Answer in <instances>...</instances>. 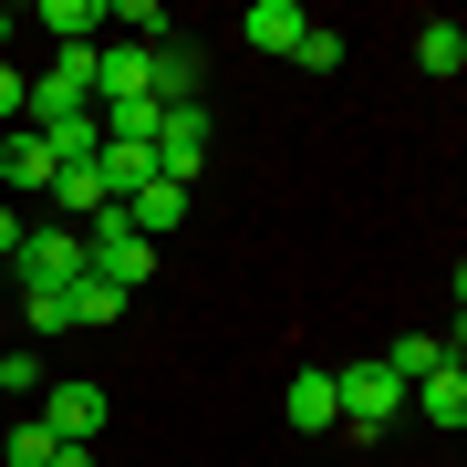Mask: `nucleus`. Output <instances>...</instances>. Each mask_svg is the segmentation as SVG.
<instances>
[{
	"label": "nucleus",
	"instance_id": "nucleus-1",
	"mask_svg": "<svg viewBox=\"0 0 467 467\" xmlns=\"http://www.w3.org/2000/svg\"><path fill=\"white\" fill-rule=\"evenodd\" d=\"M11 270H21V291H73V281H84V229L32 218V229H21V250H11Z\"/></svg>",
	"mask_w": 467,
	"mask_h": 467
},
{
	"label": "nucleus",
	"instance_id": "nucleus-2",
	"mask_svg": "<svg viewBox=\"0 0 467 467\" xmlns=\"http://www.w3.org/2000/svg\"><path fill=\"white\" fill-rule=\"evenodd\" d=\"M32 416L63 436V447H104V426H115V395L73 374V384H42V395H32Z\"/></svg>",
	"mask_w": 467,
	"mask_h": 467
},
{
	"label": "nucleus",
	"instance_id": "nucleus-3",
	"mask_svg": "<svg viewBox=\"0 0 467 467\" xmlns=\"http://www.w3.org/2000/svg\"><path fill=\"white\" fill-rule=\"evenodd\" d=\"M84 270L115 281V291H135V281H156V250L125 229V208H104V218H84Z\"/></svg>",
	"mask_w": 467,
	"mask_h": 467
},
{
	"label": "nucleus",
	"instance_id": "nucleus-4",
	"mask_svg": "<svg viewBox=\"0 0 467 467\" xmlns=\"http://www.w3.org/2000/svg\"><path fill=\"white\" fill-rule=\"evenodd\" d=\"M395 416H405V384L384 374V364H343L333 374V426L374 436V426H395Z\"/></svg>",
	"mask_w": 467,
	"mask_h": 467
},
{
	"label": "nucleus",
	"instance_id": "nucleus-5",
	"mask_svg": "<svg viewBox=\"0 0 467 467\" xmlns=\"http://www.w3.org/2000/svg\"><path fill=\"white\" fill-rule=\"evenodd\" d=\"M198 167H208V115L198 104H156V177L198 187Z\"/></svg>",
	"mask_w": 467,
	"mask_h": 467
},
{
	"label": "nucleus",
	"instance_id": "nucleus-6",
	"mask_svg": "<svg viewBox=\"0 0 467 467\" xmlns=\"http://www.w3.org/2000/svg\"><path fill=\"white\" fill-rule=\"evenodd\" d=\"M198 84H208V73H198V52H187L177 32L146 42V104H198Z\"/></svg>",
	"mask_w": 467,
	"mask_h": 467
},
{
	"label": "nucleus",
	"instance_id": "nucleus-7",
	"mask_svg": "<svg viewBox=\"0 0 467 467\" xmlns=\"http://www.w3.org/2000/svg\"><path fill=\"white\" fill-rule=\"evenodd\" d=\"M52 177H63V167H52V146H42L32 125L0 135V187H21V198H52Z\"/></svg>",
	"mask_w": 467,
	"mask_h": 467
},
{
	"label": "nucleus",
	"instance_id": "nucleus-8",
	"mask_svg": "<svg viewBox=\"0 0 467 467\" xmlns=\"http://www.w3.org/2000/svg\"><path fill=\"white\" fill-rule=\"evenodd\" d=\"M405 405H416L436 436H457V426H467V364H436L426 384H405Z\"/></svg>",
	"mask_w": 467,
	"mask_h": 467
},
{
	"label": "nucleus",
	"instance_id": "nucleus-9",
	"mask_svg": "<svg viewBox=\"0 0 467 467\" xmlns=\"http://www.w3.org/2000/svg\"><path fill=\"white\" fill-rule=\"evenodd\" d=\"M187 208H198V198H187L177 177H156V187H135V198H125V229H135V239H146V250H156V239H167V229H177Z\"/></svg>",
	"mask_w": 467,
	"mask_h": 467
},
{
	"label": "nucleus",
	"instance_id": "nucleus-10",
	"mask_svg": "<svg viewBox=\"0 0 467 467\" xmlns=\"http://www.w3.org/2000/svg\"><path fill=\"white\" fill-rule=\"evenodd\" d=\"M281 416H291V436H333V374L301 364V374L281 384Z\"/></svg>",
	"mask_w": 467,
	"mask_h": 467
},
{
	"label": "nucleus",
	"instance_id": "nucleus-11",
	"mask_svg": "<svg viewBox=\"0 0 467 467\" xmlns=\"http://www.w3.org/2000/svg\"><path fill=\"white\" fill-rule=\"evenodd\" d=\"M94 104H146V52L135 42H94Z\"/></svg>",
	"mask_w": 467,
	"mask_h": 467
},
{
	"label": "nucleus",
	"instance_id": "nucleus-12",
	"mask_svg": "<svg viewBox=\"0 0 467 467\" xmlns=\"http://www.w3.org/2000/svg\"><path fill=\"white\" fill-rule=\"evenodd\" d=\"M239 32H250L260 52H291L301 32H312V11H301V0H250V11H239Z\"/></svg>",
	"mask_w": 467,
	"mask_h": 467
},
{
	"label": "nucleus",
	"instance_id": "nucleus-13",
	"mask_svg": "<svg viewBox=\"0 0 467 467\" xmlns=\"http://www.w3.org/2000/svg\"><path fill=\"white\" fill-rule=\"evenodd\" d=\"M32 21H42V32H52V52H84V42L104 32V0H42Z\"/></svg>",
	"mask_w": 467,
	"mask_h": 467
},
{
	"label": "nucleus",
	"instance_id": "nucleus-14",
	"mask_svg": "<svg viewBox=\"0 0 467 467\" xmlns=\"http://www.w3.org/2000/svg\"><path fill=\"white\" fill-rule=\"evenodd\" d=\"M104 208H115V198H104L94 167H63V177H52V218H63V229H84V218H104Z\"/></svg>",
	"mask_w": 467,
	"mask_h": 467
},
{
	"label": "nucleus",
	"instance_id": "nucleus-15",
	"mask_svg": "<svg viewBox=\"0 0 467 467\" xmlns=\"http://www.w3.org/2000/svg\"><path fill=\"white\" fill-rule=\"evenodd\" d=\"M63 301H73V333H104V322H125V301H135V291H115V281H94V270H84Z\"/></svg>",
	"mask_w": 467,
	"mask_h": 467
},
{
	"label": "nucleus",
	"instance_id": "nucleus-16",
	"mask_svg": "<svg viewBox=\"0 0 467 467\" xmlns=\"http://www.w3.org/2000/svg\"><path fill=\"white\" fill-rule=\"evenodd\" d=\"M416 63L436 73V84H457V73H467V32H457V21H426V32H416Z\"/></svg>",
	"mask_w": 467,
	"mask_h": 467
},
{
	"label": "nucleus",
	"instance_id": "nucleus-17",
	"mask_svg": "<svg viewBox=\"0 0 467 467\" xmlns=\"http://www.w3.org/2000/svg\"><path fill=\"white\" fill-rule=\"evenodd\" d=\"M436 364H457V353H447V343H436V333H405L395 353H384V374H395V384H426Z\"/></svg>",
	"mask_w": 467,
	"mask_h": 467
},
{
	"label": "nucleus",
	"instance_id": "nucleus-18",
	"mask_svg": "<svg viewBox=\"0 0 467 467\" xmlns=\"http://www.w3.org/2000/svg\"><path fill=\"white\" fill-rule=\"evenodd\" d=\"M52 447H63V436H52V426H42V416H21V426H11V436H0V467H42V457H52Z\"/></svg>",
	"mask_w": 467,
	"mask_h": 467
},
{
	"label": "nucleus",
	"instance_id": "nucleus-19",
	"mask_svg": "<svg viewBox=\"0 0 467 467\" xmlns=\"http://www.w3.org/2000/svg\"><path fill=\"white\" fill-rule=\"evenodd\" d=\"M291 63H301V73H343V32H322V21H312V32L291 42Z\"/></svg>",
	"mask_w": 467,
	"mask_h": 467
},
{
	"label": "nucleus",
	"instance_id": "nucleus-20",
	"mask_svg": "<svg viewBox=\"0 0 467 467\" xmlns=\"http://www.w3.org/2000/svg\"><path fill=\"white\" fill-rule=\"evenodd\" d=\"M21 322H32V333H73V301L63 291H21Z\"/></svg>",
	"mask_w": 467,
	"mask_h": 467
},
{
	"label": "nucleus",
	"instance_id": "nucleus-21",
	"mask_svg": "<svg viewBox=\"0 0 467 467\" xmlns=\"http://www.w3.org/2000/svg\"><path fill=\"white\" fill-rule=\"evenodd\" d=\"M21 84H32V73H11V63H0V125H21Z\"/></svg>",
	"mask_w": 467,
	"mask_h": 467
},
{
	"label": "nucleus",
	"instance_id": "nucleus-22",
	"mask_svg": "<svg viewBox=\"0 0 467 467\" xmlns=\"http://www.w3.org/2000/svg\"><path fill=\"white\" fill-rule=\"evenodd\" d=\"M11 250H21V208L0 198V260H11Z\"/></svg>",
	"mask_w": 467,
	"mask_h": 467
},
{
	"label": "nucleus",
	"instance_id": "nucleus-23",
	"mask_svg": "<svg viewBox=\"0 0 467 467\" xmlns=\"http://www.w3.org/2000/svg\"><path fill=\"white\" fill-rule=\"evenodd\" d=\"M42 467H94V447H52V457H42Z\"/></svg>",
	"mask_w": 467,
	"mask_h": 467
},
{
	"label": "nucleus",
	"instance_id": "nucleus-24",
	"mask_svg": "<svg viewBox=\"0 0 467 467\" xmlns=\"http://www.w3.org/2000/svg\"><path fill=\"white\" fill-rule=\"evenodd\" d=\"M0 395H11V353H0Z\"/></svg>",
	"mask_w": 467,
	"mask_h": 467
},
{
	"label": "nucleus",
	"instance_id": "nucleus-25",
	"mask_svg": "<svg viewBox=\"0 0 467 467\" xmlns=\"http://www.w3.org/2000/svg\"><path fill=\"white\" fill-rule=\"evenodd\" d=\"M0 42H11V11H0Z\"/></svg>",
	"mask_w": 467,
	"mask_h": 467
}]
</instances>
